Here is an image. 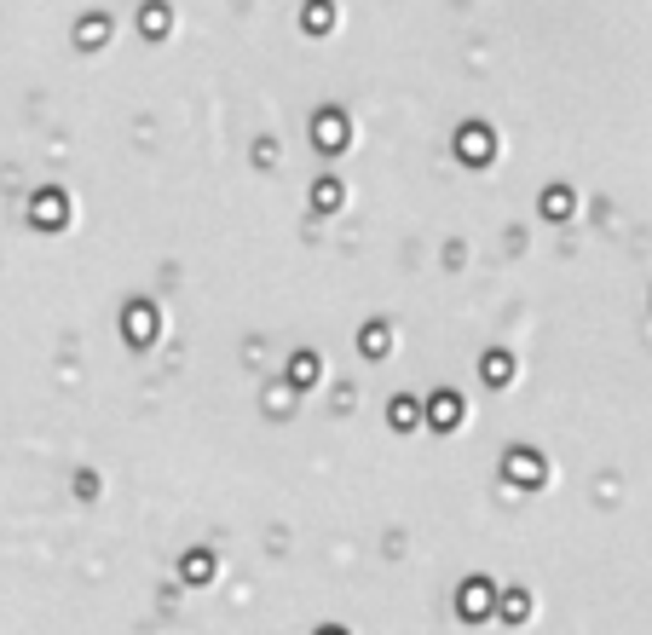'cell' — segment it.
Wrapping results in <instances>:
<instances>
[]
</instances>
